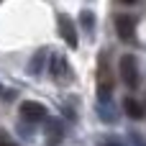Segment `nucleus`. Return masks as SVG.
I'll list each match as a JSON object with an SVG mask.
<instances>
[{"label": "nucleus", "mask_w": 146, "mask_h": 146, "mask_svg": "<svg viewBox=\"0 0 146 146\" xmlns=\"http://www.w3.org/2000/svg\"><path fill=\"white\" fill-rule=\"evenodd\" d=\"M110 95H113V74H110L108 54L103 51L98 56V103L110 100Z\"/></svg>", "instance_id": "1"}, {"label": "nucleus", "mask_w": 146, "mask_h": 146, "mask_svg": "<svg viewBox=\"0 0 146 146\" xmlns=\"http://www.w3.org/2000/svg\"><path fill=\"white\" fill-rule=\"evenodd\" d=\"M113 23H115V33H118V38H121L123 44H133V41H136L139 18H136L133 13H118V15L113 18Z\"/></svg>", "instance_id": "2"}, {"label": "nucleus", "mask_w": 146, "mask_h": 146, "mask_svg": "<svg viewBox=\"0 0 146 146\" xmlns=\"http://www.w3.org/2000/svg\"><path fill=\"white\" fill-rule=\"evenodd\" d=\"M121 77H123V82H126V87H131V90H136L139 87V82H141V69H139V56L136 54H123L121 56Z\"/></svg>", "instance_id": "3"}, {"label": "nucleus", "mask_w": 146, "mask_h": 146, "mask_svg": "<svg viewBox=\"0 0 146 146\" xmlns=\"http://www.w3.org/2000/svg\"><path fill=\"white\" fill-rule=\"evenodd\" d=\"M56 23H59V36H62V41H64L69 49H77L80 36H77V26H74V21H72L69 15L59 13V15H56Z\"/></svg>", "instance_id": "4"}, {"label": "nucleus", "mask_w": 146, "mask_h": 146, "mask_svg": "<svg viewBox=\"0 0 146 146\" xmlns=\"http://www.w3.org/2000/svg\"><path fill=\"white\" fill-rule=\"evenodd\" d=\"M21 118L26 123H41L46 118V105H41L38 100H26L21 103Z\"/></svg>", "instance_id": "5"}, {"label": "nucleus", "mask_w": 146, "mask_h": 146, "mask_svg": "<svg viewBox=\"0 0 146 146\" xmlns=\"http://www.w3.org/2000/svg\"><path fill=\"white\" fill-rule=\"evenodd\" d=\"M51 77L56 82H69L72 80V67L64 56H54L51 59Z\"/></svg>", "instance_id": "6"}, {"label": "nucleus", "mask_w": 146, "mask_h": 146, "mask_svg": "<svg viewBox=\"0 0 146 146\" xmlns=\"http://www.w3.org/2000/svg\"><path fill=\"white\" fill-rule=\"evenodd\" d=\"M123 110L128 113V118H133V121H141L146 115V108L141 100H136V98H126L123 100Z\"/></svg>", "instance_id": "7"}, {"label": "nucleus", "mask_w": 146, "mask_h": 146, "mask_svg": "<svg viewBox=\"0 0 146 146\" xmlns=\"http://www.w3.org/2000/svg\"><path fill=\"white\" fill-rule=\"evenodd\" d=\"M98 115H100V121H105V123H115V121H118V113H115V108H113L110 100L98 103Z\"/></svg>", "instance_id": "8"}, {"label": "nucleus", "mask_w": 146, "mask_h": 146, "mask_svg": "<svg viewBox=\"0 0 146 146\" xmlns=\"http://www.w3.org/2000/svg\"><path fill=\"white\" fill-rule=\"evenodd\" d=\"M46 121V136L51 139V141H62L64 139V128H62V121H54V118H44Z\"/></svg>", "instance_id": "9"}, {"label": "nucleus", "mask_w": 146, "mask_h": 146, "mask_svg": "<svg viewBox=\"0 0 146 146\" xmlns=\"http://www.w3.org/2000/svg\"><path fill=\"white\" fill-rule=\"evenodd\" d=\"M80 23H82V28H85L90 36L95 33V13H92V10H82V13H80Z\"/></svg>", "instance_id": "10"}, {"label": "nucleus", "mask_w": 146, "mask_h": 146, "mask_svg": "<svg viewBox=\"0 0 146 146\" xmlns=\"http://www.w3.org/2000/svg\"><path fill=\"white\" fill-rule=\"evenodd\" d=\"M44 56H46V49H41V51L33 56V62H31V74H38V72H41V62H44Z\"/></svg>", "instance_id": "11"}, {"label": "nucleus", "mask_w": 146, "mask_h": 146, "mask_svg": "<svg viewBox=\"0 0 146 146\" xmlns=\"http://www.w3.org/2000/svg\"><path fill=\"white\" fill-rule=\"evenodd\" d=\"M131 144H133V146H146V141H144V136H141V133L131 131Z\"/></svg>", "instance_id": "12"}, {"label": "nucleus", "mask_w": 146, "mask_h": 146, "mask_svg": "<svg viewBox=\"0 0 146 146\" xmlns=\"http://www.w3.org/2000/svg\"><path fill=\"white\" fill-rule=\"evenodd\" d=\"M100 146H126V144H123V141H118V139H103Z\"/></svg>", "instance_id": "13"}, {"label": "nucleus", "mask_w": 146, "mask_h": 146, "mask_svg": "<svg viewBox=\"0 0 146 146\" xmlns=\"http://www.w3.org/2000/svg\"><path fill=\"white\" fill-rule=\"evenodd\" d=\"M118 3H121V5H136L139 0H118Z\"/></svg>", "instance_id": "14"}, {"label": "nucleus", "mask_w": 146, "mask_h": 146, "mask_svg": "<svg viewBox=\"0 0 146 146\" xmlns=\"http://www.w3.org/2000/svg\"><path fill=\"white\" fill-rule=\"evenodd\" d=\"M0 146H13V144H10L8 139H0Z\"/></svg>", "instance_id": "15"}, {"label": "nucleus", "mask_w": 146, "mask_h": 146, "mask_svg": "<svg viewBox=\"0 0 146 146\" xmlns=\"http://www.w3.org/2000/svg\"><path fill=\"white\" fill-rule=\"evenodd\" d=\"M0 92H3V85H0Z\"/></svg>", "instance_id": "16"}]
</instances>
